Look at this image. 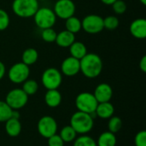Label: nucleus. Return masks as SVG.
<instances>
[{
  "label": "nucleus",
  "mask_w": 146,
  "mask_h": 146,
  "mask_svg": "<svg viewBox=\"0 0 146 146\" xmlns=\"http://www.w3.org/2000/svg\"><path fill=\"white\" fill-rule=\"evenodd\" d=\"M139 2H140L143 5H146V0H139Z\"/></svg>",
  "instance_id": "obj_37"
},
{
  "label": "nucleus",
  "mask_w": 146,
  "mask_h": 146,
  "mask_svg": "<svg viewBox=\"0 0 146 146\" xmlns=\"http://www.w3.org/2000/svg\"><path fill=\"white\" fill-rule=\"evenodd\" d=\"M77 133L75 132V130L70 126H65L63 127L59 133V136L61 137V139L63 140L64 143H71L74 142V139L77 138Z\"/></svg>",
  "instance_id": "obj_23"
},
{
  "label": "nucleus",
  "mask_w": 146,
  "mask_h": 146,
  "mask_svg": "<svg viewBox=\"0 0 146 146\" xmlns=\"http://www.w3.org/2000/svg\"><path fill=\"white\" fill-rule=\"evenodd\" d=\"M122 127V121L118 116H111L109 119L108 129L112 133H117Z\"/></svg>",
  "instance_id": "obj_26"
},
{
  "label": "nucleus",
  "mask_w": 146,
  "mask_h": 146,
  "mask_svg": "<svg viewBox=\"0 0 146 146\" xmlns=\"http://www.w3.org/2000/svg\"><path fill=\"white\" fill-rule=\"evenodd\" d=\"M119 19L115 15H109L104 18V27L107 30H115L119 27Z\"/></svg>",
  "instance_id": "obj_28"
},
{
  "label": "nucleus",
  "mask_w": 146,
  "mask_h": 146,
  "mask_svg": "<svg viewBox=\"0 0 146 146\" xmlns=\"http://www.w3.org/2000/svg\"><path fill=\"white\" fill-rule=\"evenodd\" d=\"M53 11L57 18L65 21L74 15L76 6L73 0H57L54 4Z\"/></svg>",
  "instance_id": "obj_11"
},
{
  "label": "nucleus",
  "mask_w": 146,
  "mask_h": 146,
  "mask_svg": "<svg viewBox=\"0 0 146 146\" xmlns=\"http://www.w3.org/2000/svg\"><path fill=\"white\" fill-rule=\"evenodd\" d=\"M105 5H112L116 0H100Z\"/></svg>",
  "instance_id": "obj_36"
},
{
  "label": "nucleus",
  "mask_w": 146,
  "mask_h": 146,
  "mask_svg": "<svg viewBox=\"0 0 146 146\" xmlns=\"http://www.w3.org/2000/svg\"><path fill=\"white\" fill-rule=\"evenodd\" d=\"M5 74H6V67L4 63L0 61V80L4 77Z\"/></svg>",
  "instance_id": "obj_35"
},
{
  "label": "nucleus",
  "mask_w": 146,
  "mask_h": 146,
  "mask_svg": "<svg viewBox=\"0 0 146 146\" xmlns=\"http://www.w3.org/2000/svg\"><path fill=\"white\" fill-rule=\"evenodd\" d=\"M62 94L57 90H47L44 95V102L46 105L50 108H56L62 103Z\"/></svg>",
  "instance_id": "obj_17"
},
{
  "label": "nucleus",
  "mask_w": 146,
  "mask_h": 146,
  "mask_svg": "<svg viewBox=\"0 0 146 146\" xmlns=\"http://www.w3.org/2000/svg\"><path fill=\"white\" fill-rule=\"evenodd\" d=\"M65 27H66V30H68V32L74 34H76L79 32H80V30L82 29L81 20L73 15L68 18L67 20H65Z\"/></svg>",
  "instance_id": "obj_22"
},
{
  "label": "nucleus",
  "mask_w": 146,
  "mask_h": 146,
  "mask_svg": "<svg viewBox=\"0 0 146 146\" xmlns=\"http://www.w3.org/2000/svg\"><path fill=\"white\" fill-rule=\"evenodd\" d=\"M96 142L98 146H115L117 139L115 133H112L110 131H106L103 132L98 136V139Z\"/></svg>",
  "instance_id": "obj_20"
},
{
  "label": "nucleus",
  "mask_w": 146,
  "mask_h": 146,
  "mask_svg": "<svg viewBox=\"0 0 146 146\" xmlns=\"http://www.w3.org/2000/svg\"><path fill=\"white\" fill-rule=\"evenodd\" d=\"M129 32L133 37L138 39L146 38V20L145 18H138L133 21L129 26Z\"/></svg>",
  "instance_id": "obj_14"
},
{
  "label": "nucleus",
  "mask_w": 146,
  "mask_h": 146,
  "mask_svg": "<svg viewBox=\"0 0 146 146\" xmlns=\"http://www.w3.org/2000/svg\"><path fill=\"white\" fill-rule=\"evenodd\" d=\"M48 146H64V142L59 136V134L56 133L53 136L47 139Z\"/></svg>",
  "instance_id": "obj_33"
},
{
  "label": "nucleus",
  "mask_w": 146,
  "mask_h": 146,
  "mask_svg": "<svg viewBox=\"0 0 146 146\" xmlns=\"http://www.w3.org/2000/svg\"><path fill=\"white\" fill-rule=\"evenodd\" d=\"M24 92L29 97L34 95L38 90V84L35 80L27 79L22 83V88Z\"/></svg>",
  "instance_id": "obj_24"
},
{
  "label": "nucleus",
  "mask_w": 146,
  "mask_h": 146,
  "mask_svg": "<svg viewBox=\"0 0 146 146\" xmlns=\"http://www.w3.org/2000/svg\"><path fill=\"white\" fill-rule=\"evenodd\" d=\"M21 129L22 127L19 119L11 117L5 121V132L9 137L15 138L19 136L21 133Z\"/></svg>",
  "instance_id": "obj_18"
},
{
  "label": "nucleus",
  "mask_w": 146,
  "mask_h": 146,
  "mask_svg": "<svg viewBox=\"0 0 146 146\" xmlns=\"http://www.w3.org/2000/svg\"><path fill=\"white\" fill-rule=\"evenodd\" d=\"M82 29L89 34H98L101 33L104 27V18L96 14L87 15L81 20Z\"/></svg>",
  "instance_id": "obj_9"
},
{
  "label": "nucleus",
  "mask_w": 146,
  "mask_h": 146,
  "mask_svg": "<svg viewBox=\"0 0 146 146\" xmlns=\"http://www.w3.org/2000/svg\"><path fill=\"white\" fill-rule=\"evenodd\" d=\"M74 41L75 34L65 29L57 33L55 43L61 48H68Z\"/></svg>",
  "instance_id": "obj_16"
},
{
  "label": "nucleus",
  "mask_w": 146,
  "mask_h": 146,
  "mask_svg": "<svg viewBox=\"0 0 146 146\" xmlns=\"http://www.w3.org/2000/svg\"><path fill=\"white\" fill-rule=\"evenodd\" d=\"M5 102L13 110H19L27 104L28 96L21 88H15L7 93Z\"/></svg>",
  "instance_id": "obj_7"
},
{
  "label": "nucleus",
  "mask_w": 146,
  "mask_h": 146,
  "mask_svg": "<svg viewBox=\"0 0 146 146\" xmlns=\"http://www.w3.org/2000/svg\"><path fill=\"white\" fill-rule=\"evenodd\" d=\"M38 8V0H14L12 3V11L20 18L33 17Z\"/></svg>",
  "instance_id": "obj_3"
},
{
  "label": "nucleus",
  "mask_w": 146,
  "mask_h": 146,
  "mask_svg": "<svg viewBox=\"0 0 146 146\" xmlns=\"http://www.w3.org/2000/svg\"><path fill=\"white\" fill-rule=\"evenodd\" d=\"M61 73L67 77H73L77 75L80 72V60L68 56L65 58L61 63Z\"/></svg>",
  "instance_id": "obj_12"
},
{
  "label": "nucleus",
  "mask_w": 146,
  "mask_h": 146,
  "mask_svg": "<svg viewBox=\"0 0 146 146\" xmlns=\"http://www.w3.org/2000/svg\"><path fill=\"white\" fill-rule=\"evenodd\" d=\"M115 113V108L114 105L110 102H105V103H99L96 108L95 113L97 116L103 120H109L111 116L114 115Z\"/></svg>",
  "instance_id": "obj_15"
},
{
  "label": "nucleus",
  "mask_w": 146,
  "mask_h": 146,
  "mask_svg": "<svg viewBox=\"0 0 146 146\" xmlns=\"http://www.w3.org/2000/svg\"><path fill=\"white\" fill-rule=\"evenodd\" d=\"M56 35L57 33L52 27L41 30V38L46 43H54L56 41Z\"/></svg>",
  "instance_id": "obj_29"
},
{
  "label": "nucleus",
  "mask_w": 146,
  "mask_h": 146,
  "mask_svg": "<svg viewBox=\"0 0 146 146\" xmlns=\"http://www.w3.org/2000/svg\"><path fill=\"white\" fill-rule=\"evenodd\" d=\"M111 6L113 11L117 15H123L127 9V3L123 0H116Z\"/></svg>",
  "instance_id": "obj_31"
},
{
  "label": "nucleus",
  "mask_w": 146,
  "mask_h": 146,
  "mask_svg": "<svg viewBox=\"0 0 146 146\" xmlns=\"http://www.w3.org/2000/svg\"><path fill=\"white\" fill-rule=\"evenodd\" d=\"M80 72L88 79L98 77L103 70V61L96 53H87L80 60Z\"/></svg>",
  "instance_id": "obj_1"
},
{
  "label": "nucleus",
  "mask_w": 146,
  "mask_h": 146,
  "mask_svg": "<svg viewBox=\"0 0 146 146\" xmlns=\"http://www.w3.org/2000/svg\"><path fill=\"white\" fill-rule=\"evenodd\" d=\"M41 82L46 90L58 89L62 82V74L56 68H48L42 74Z\"/></svg>",
  "instance_id": "obj_6"
},
{
  "label": "nucleus",
  "mask_w": 146,
  "mask_h": 146,
  "mask_svg": "<svg viewBox=\"0 0 146 146\" xmlns=\"http://www.w3.org/2000/svg\"><path fill=\"white\" fill-rule=\"evenodd\" d=\"M70 126L75 130L77 134H87L92 131L94 126L92 115L81 111H76L71 116Z\"/></svg>",
  "instance_id": "obj_2"
},
{
  "label": "nucleus",
  "mask_w": 146,
  "mask_h": 146,
  "mask_svg": "<svg viewBox=\"0 0 146 146\" xmlns=\"http://www.w3.org/2000/svg\"><path fill=\"white\" fill-rule=\"evenodd\" d=\"M33 17L35 25L41 30L53 27L57 19L53 9L48 7L38 8Z\"/></svg>",
  "instance_id": "obj_4"
},
{
  "label": "nucleus",
  "mask_w": 146,
  "mask_h": 146,
  "mask_svg": "<svg viewBox=\"0 0 146 146\" xmlns=\"http://www.w3.org/2000/svg\"><path fill=\"white\" fill-rule=\"evenodd\" d=\"M13 110L6 104L5 101L0 100V122H5L11 118Z\"/></svg>",
  "instance_id": "obj_27"
},
{
  "label": "nucleus",
  "mask_w": 146,
  "mask_h": 146,
  "mask_svg": "<svg viewBox=\"0 0 146 146\" xmlns=\"http://www.w3.org/2000/svg\"><path fill=\"white\" fill-rule=\"evenodd\" d=\"M93 95L98 104L110 102L113 97V89L110 85L107 83H101L96 86Z\"/></svg>",
  "instance_id": "obj_13"
},
{
  "label": "nucleus",
  "mask_w": 146,
  "mask_h": 146,
  "mask_svg": "<svg viewBox=\"0 0 146 146\" xmlns=\"http://www.w3.org/2000/svg\"><path fill=\"white\" fill-rule=\"evenodd\" d=\"M139 68L143 73L146 72V56H144L139 62Z\"/></svg>",
  "instance_id": "obj_34"
},
{
  "label": "nucleus",
  "mask_w": 146,
  "mask_h": 146,
  "mask_svg": "<svg viewBox=\"0 0 146 146\" xmlns=\"http://www.w3.org/2000/svg\"><path fill=\"white\" fill-rule=\"evenodd\" d=\"M38 1H45V0H38Z\"/></svg>",
  "instance_id": "obj_38"
},
{
  "label": "nucleus",
  "mask_w": 146,
  "mask_h": 146,
  "mask_svg": "<svg viewBox=\"0 0 146 146\" xmlns=\"http://www.w3.org/2000/svg\"><path fill=\"white\" fill-rule=\"evenodd\" d=\"M98 103L96 100L93 93L84 92L77 95L75 98V107L78 111L93 115Z\"/></svg>",
  "instance_id": "obj_5"
},
{
  "label": "nucleus",
  "mask_w": 146,
  "mask_h": 146,
  "mask_svg": "<svg viewBox=\"0 0 146 146\" xmlns=\"http://www.w3.org/2000/svg\"><path fill=\"white\" fill-rule=\"evenodd\" d=\"M74 146H98L96 140L86 134L77 137L74 141Z\"/></svg>",
  "instance_id": "obj_25"
},
{
  "label": "nucleus",
  "mask_w": 146,
  "mask_h": 146,
  "mask_svg": "<svg viewBox=\"0 0 146 146\" xmlns=\"http://www.w3.org/2000/svg\"><path fill=\"white\" fill-rule=\"evenodd\" d=\"M30 68L22 62L13 64L8 71L9 80L14 84H22L29 78Z\"/></svg>",
  "instance_id": "obj_8"
},
{
  "label": "nucleus",
  "mask_w": 146,
  "mask_h": 146,
  "mask_svg": "<svg viewBox=\"0 0 146 146\" xmlns=\"http://www.w3.org/2000/svg\"><path fill=\"white\" fill-rule=\"evenodd\" d=\"M38 59V52L34 48L26 49L21 55V62L27 66L33 65Z\"/></svg>",
  "instance_id": "obj_21"
},
{
  "label": "nucleus",
  "mask_w": 146,
  "mask_h": 146,
  "mask_svg": "<svg viewBox=\"0 0 146 146\" xmlns=\"http://www.w3.org/2000/svg\"><path fill=\"white\" fill-rule=\"evenodd\" d=\"M10 23V17L8 12L3 9H0V31L6 30Z\"/></svg>",
  "instance_id": "obj_30"
},
{
  "label": "nucleus",
  "mask_w": 146,
  "mask_h": 146,
  "mask_svg": "<svg viewBox=\"0 0 146 146\" xmlns=\"http://www.w3.org/2000/svg\"><path fill=\"white\" fill-rule=\"evenodd\" d=\"M135 146H146V131L141 130L135 135L134 138Z\"/></svg>",
  "instance_id": "obj_32"
},
{
  "label": "nucleus",
  "mask_w": 146,
  "mask_h": 146,
  "mask_svg": "<svg viewBox=\"0 0 146 146\" xmlns=\"http://www.w3.org/2000/svg\"><path fill=\"white\" fill-rule=\"evenodd\" d=\"M57 122L50 115H44L41 117L37 124V129L38 133L45 138L49 139L57 133Z\"/></svg>",
  "instance_id": "obj_10"
},
{
  "label": "nucleus",
  "mask_w": 146,
  "mask_h": 146,
  "mask_svg": "<svg viewBox=\"0 0 146 146\" xmlns=\"http://www.w3.org/2000/svg\"><path fill=\"white\" fill-rule=\"evenodd\" d=\"M68 48L70 56L78 60H80L88 53L86 44L80 41H74Z\"/></svg>",
  "instance_id": "obj_19"
}]
</instances>
